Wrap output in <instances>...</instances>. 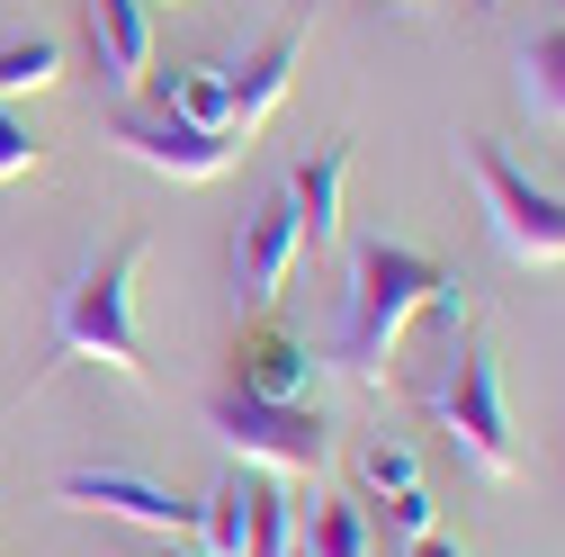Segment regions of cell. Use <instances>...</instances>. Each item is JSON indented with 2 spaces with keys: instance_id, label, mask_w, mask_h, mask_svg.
I'll return each instance as SVG.
<instances>
[{
  "instance_id": "obj_1",
  "label": "cell",
  "mask_w": 565,
  "mask_h": 557,
  "mask_svg": "<svg viewBox=\"0 0 565 557\" xmlns=\"http://www.w3.org/2000/svg\"><path fill=\"white\" fill-rule=\"evenodd\" d=\"M422 315L467 324V315H458V270H449V261H431V252H413V243H360V252H350V278H341L332 369L377 387V378L395 369L404 333H413Z\"/></svg>"
},
{
  "instance_id": "obj_15",
  "label": "cell",
  "mask_w": 565,
  "mask_h": 557,
  "mask_svg": "<svg viewBox=\"0 0 565 557\" xmlns=\"http://www.w3.org/2000/svg\"><path fill=\"white\" fill-rule=\"evenodd\" d=\"M153 99H162L171 117L206 126V135H234V91H225V63H189V73L153 82Z\"/></svg>"
},
{
  "instance_id": "obj_3",
  "label": "cell",
  "mask_w": 565,
  "mask_h": 557,
  "mask_svg": "<svg viewBox=\"0 0 565 557\" xmlns=\"http://www.w3.org/2000/svg\"><path fill=\"white\" fill-rule=\"evenodd\" d=\"M431 413H440V432L458 441V459L476 476H521V441H512V404H503V369H493L476 341H458L440 387H431Z\"/></svg>"
},
{
  "instance_id": "obj_9",
  "label": "cell",
  "mask_w": 565,
  "mask_h": 557,
  "mask_svg": "<svg viewBox=\"0 0 565 557\" xmlns=\"http://www.w3.org/2000/svg\"><path fill=\"white\" fill-rule=\"evenodd\" d=\"M297 63H306V19L269 28L243 63H225V91H234V135H252V126H269V117H278V99H288V82H297Z\"/></svg>"
},
{
  "instance_id": "obj_22",
  "label": "cell",
  "mask_w": 565,
  "mask_h": 557,
  "mask_svg": "<svg viewBox=\"0 0 565 557\" xmlns=\"http://www.w3.org/2000/svg\"><path fill=\"white\" fill-rule=\"evenodd\" d=\"M404 557H467L449 530H422V539H404Z\"/></svg>"
},
{
  "instance_id": "obj_13",
  "label": "cell",
  "mask_w": 565,
  "mask_h": 557,
  "mask_svg": "<svg viewBox=\"0 0 565 557\" xmlns=\"http://www.w3.org/2000/svg\"><path fill=\"white\" fill-rule=\"evenodd\" d=\"M243 539H252V467H225V476L198 495L189 548H198V557H243Z\"/></svg>"
},
{
  "instance_id": "obj_2",
  "label": "cell",
  "mask_w": 565,
  "mask_h": 557,
  "mask_svg": "<svg viewBox=\"0 0 565 557\" xmlns=\"http://www.w3.org/2000/svg\"><path fill=\"white\" fill-rule=\"evenodd\" d=\"M153 243L117 234L108 252H90L73 270V288L54 297V369H117L145 378V333H135V278H145Z\"/></svg>"
},
{
  "instance_id": "obj_23",
  "label": "cell",
  "mask_w": 565,
  "mask_h": 557,
  "mask_svg": "<svg viewBox=\"0 0 565 557\" xmlns=\"http://www.w3.org/2000/svg\"><path fill=\"white\" fill-rule=\"evenodd\" d=\"M153 557H198V548H189V539H162V548H153Z\"/></svg>"
},
{
  "instance_id": "obj_14",
  "label": "cell",
  "mask_w": 565,
  "mask_h": 557,
  "mask_svg": "<svg viewBox=\"0 0 565 557\" xmlns=\"http://www.w3.org/2000/svg\"><path fill=\"white\" fill-rule=\"evenodd\" d=\"M512 82H521V108L565 126V28H539L521 54H512Z\"/></svg>"
},
{
  "instance_id": "obj_17",
  "label": "cell",
  "mask_w": 565,
  "mask_h": 557,
  "mask_svg": "<svg viewBox=\"0 0 565 557\" xmlns=\"http://www.w3.org/2000/svg\"><path fill=\"white\" fill-rule=\"evenodd\" d=\"M63 82V45L54 36H10V45H0V99H36V91H54Z\"/></svg>"
},
{
  "instance_id": "obj_4",
  "label": "cell",
  "mask_w": 565,
  "mask_h": 557,
  "mask_svg": "<svg viewBox=\"0 0 565 557\" xmlns=\"http://www.w3.org/2000/svg\"><path fill=\"white\" fill-rule=\"evenodd\" d=\"M467 171H476V198H484V225H493V243H503V261L556 270L565 261V198L539 189L503 145H467Z\"/></svg>"
},
{
  "instance_id": "obj_18",
  "label": "cell",
  "mask_w": 565,
  "mask_h": 557,
  "mask_svg": "<svg viewBox=\"0 0 565 557\" xmlns=\"http://www.w3.org/2000/svg\"><path fill=\"white\" fill-rule=\"evenodd\" d=\"M243 557H297V513L278 495V476H260V467H252V539H243Z\"/></svg>"
},
{
  "instance_id": "obj_21",
  "label": "cell",
  "mask_w": 565,
  "mask_h": 557,
  "mask_svg": "<svg viewBox=\"0 0 565 557\" xmlns=\"http://www.w3.org/2000/svg\"><path fill=\"white\" fill-rule=\"evenodd\" d=\"M386 522H395L404 539H422V530H440V504H431V485H404V495H386Z\"/></svg>"
},
{
  "instance_id": "obj_16",
  "label": "cell",
  "mask_w": 565,
  "mask_h": 557,
  "mask_svg": "<svg viewBox=\"0 0 565 557\" xmlns=\"http://www.w3.org/2000/svg\"><path fill=\"white\" fill-rule=\"evenodd\" d=\"M297 557H377V522L360 504H315L297 522Z\"/></svg>"
},
{
  "instance_id": "obj_7",
  "label": "cell",
  "mask_w": 565,
  "mask_h": 557,
  "mask_svg": "<svg viewBox=\"0 0 565 557\" xmlns=\"http://www.w3.org/2000/svg\"><path fill=\"white\" fill-rule=\"evenodd\" d=\"M54 504H73V513H117V522L153 530V539H189V522H198V504H180L171 485L135 476V467H73V476H54Z\"/></svg>"
},
{
  "instance_id": "obj_10",
  "label": "cell",
  "mask_w": 565,
  "mask_h": 557,
  "mask_svg": "<svg viewBox=\"0 0 565 557\" xmlns=\"http://www.w3.org/2000/svg\"><path fill=\"white\" fill-rule=\"evenodd\" d=\"M315 351L288 333V324H252L243 341H234V396H260V404H306V387H315Z\"/></svg>"
},
{
  "instance_id": "obj_20",
  "label": "cell",
  "mask_w": 565,
  "mask_h": 557,
  "mask_svg": "<svg viewBox=\"0 0 565 557\" xmlns=\"http://www.w3.org/2000/svg\"><path fill=\"white\" fill-rule=\"evenodd\" d=\"M36 171V135H28V117L0 99V180H28Z\"/></svg>"
},
{
  "instance_id": "obj_8",
  "label": "cell",
  "mask_w": 565,
  "mask_h": 557,
  "mask_svg": "<svg viewBox=\"0 0 565 557\" xmlns=\"http://www.w3.org/2000/svg\"><path fill=\"white\" fill-rule=\"evenodd\" d=\"M306 234H297V207L288 189H269L252 217L234 225V306H269L278 288H288V270H297Z\"/></svg>"
},
{
  "instance_id": "obj_11",
  "label": "cell",
  "mask_w": 565,
  "mask_h": 557,
  "mask_svg": "<svg viewBox=\"0 0 565 557\" xmlns=\"http://www.w3.org/2000/svg\"><path fill=\"white\" fill-rule=\"evenodd\" d=\"M90 10V45H99V73L117 99L153 91V0H82Z\"/></svg>"
},
{
  "instance_id": "obj_6",
  "label": "cell",
  "mask_w": 565,
  "mask_h": 557,
  "mask_svg": "<svg viewBox=\"0 0 565 557\" xmlns=\"http://www.w3.org/2000/svg\"><path fill=\"white\" fill-rule=\"evenodd\" d=\"M108 145H117L126 162H145V171L180 180V189H198V180H225V171H234V135H206V126L171 117L162 99H117V117H108Z\"/></svg>"
},
{
  "instance_id": "obj_19",
  "label": "cell",
  "mask_w": 565,
  "mask_h": 557,
  "mask_svg": "<svg viewBox=\"0 0 565 557\" xmlns=\"http://www.w3.org/2000/svg\"><path fill=\"white\" fill-rule=\"evenodd\" d=\"M360 485L386 504V495H404V485H422V459H413V441H360Z\"/></svg>"
},
{
  "instance_id": "obj_5",
  "label": "cell",
  "mask_w": 565,
  "mask_h": 557,
  "mask_svg": "<svg viewBox=\"0 0 565 557\" xmlns=\"http://www.w3.org/2000/svg\"><path fill=\"white\" fill-rule=\"evenodd\" d=\"M206 423H216V441L243 459V467H260V476H315L323 459H332V423L315 404H260V396H216L206 404Z\"/></svg>"
},
{
  "instance_id": "obj_12",
  "label": "cell",
  "mask_w": 565,
  "mask_h": 557,
  "mask_svg": "<svg viewBox=\"0 0 565 557\" xmlns=\"http://www.w3.org/2000/svg\"><path fill=\"white\" fill-rule=\"evenodd\" d=\"M341 189H350V145H323L315 162L288 171V207H297L306 252H332L341 243Z\"/></svg>"
}]
</instances>
